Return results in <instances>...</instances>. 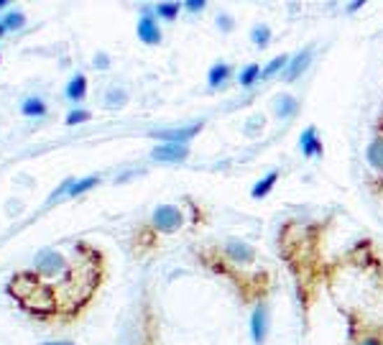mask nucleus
I'll list each match as a JSON object with an SVG mask.
<instances>
[{"mask_svg":"<svg viewBox=\"0 0 383 345\" xmlns=\"http://www.w3.org/2000/svg\"><path fill=\"white\" fill-rule=\"evenodd\" d=\"M105 277L108 263L103 251L80 240L72 248V261H66L57 277H38L34 269L18 271L15 277H10L6 292L23 312L38 320L69 323L92 304Z\"/></svg>","mask_w":383,"mask_h":345,"instance_id":"f257e3e1","label":"nucleus"},{"mask_svg":"<svg viewBox=\"0 0 383 345\" xmlns=\"http://www.w3.org/2000/svg\"><path fill=\"white\" fill-rule=\"evenodd\" d=\"M330 220H302L289 218L279 228V256L287 263L289 274L294 279L296 300L302 307L304 323H310V312L317 304L319 292L335 277V263L327 258Z\"/></svg>","mask_w":383,"mask_h":345,"instance_id":"f03ea898","label":"nucleus"},{"mask_svg":"<svg viewBox=\"0 0 383 345\" xmlns=\"http://www.w3.org/2000/svg\"><path fill=\"white\" fill-rule=\"evenodd\" d=\"M199 261L205 263L207 269L225 277L230 284L236 286L238 297L243 304H258V302L268 300V292L273 286L271 271L268 269H245V266H236L233 261H228L222 256L220 248H199Z\"/></svg>","mask_w":383,"mask_h":345,"instance_id":"7ed1b4c3","label":"nucleus"},{"mask_svg":"<svg viewBox=\"0 0 383 345\" xmlns=\"http://www.w3.org/2000/svg\"><path fill=\"white\" fill-rule=\"evenodd\" d=\"M347 323V345H383V323L358 307L342 309Z\"/></svg>","mask_w":383,"mask_h":345,"instance_id":"20e7f679","label":"nucleus"},{"mask_svg":"<svg viewBox=\"0 0 383 345\" xmlns=\"http://www.w3.org/2000/svg\"><path fill=\"white\" fill-rule=\"evenodd\" d=\"M368 164V187L373 195H383V131H376L366 149Z\"/></svg>","mask_w":383,"mask_h":345,"instance_id":"39448f33","label":"nucleus"},{"mask_svg":"<svg viewBox=\"0 0 383 345\" xmlns=\"http://www.w3.org/2000/svg\"><path fill=\"white\" fill-rule=\"evenodd\" d=\"M222 256L228 258V261H233L236 266H245V269H251L253 263H256L258 254H256V248L248 246L245 240H238V238H230L225 246L220 248Z\"/></svg>","mask_w":383,"mask_h":345,"instance_id":"423d86ee","label":"nucleus"},{"mask_svg":"<svg viewBox=\"0 0 383 345\" xmlns=\"http://www.w3.org/2000/svg\"><path fill=\"white\" fill-rule=\"evenodd\" d=\"M64 266H66V258L59 251H52V248L38 251L36 261H34V271H36L38 277H57Z\"/></svg>","mask_w":383,"mask_h":345,"instance_id":"0eeeda50","label":"nucleus"},{"mask_svg":"<svg viewBox=\"0 0 383 345\" xmlns=\"http://www.w3.org/2000/svg\"><path fill=\"white\" fill-rule=\"evenodd\" d=\"M138 38L143 44L156 46L161 44V29H159V18L154 15V8H143V15L138 18Z\"/></svg>","mask_w":383,"mask_h":345,"instance_id":"6e6552de","label":"nucleus"},{"mask_svg":"<svg viewBox=\"0 0 383 345\" xmlns=\"http://www.w3.org/2000/svg\"><path fill=\"white\" fill-rule=\"evenodd\" d=\"M189 156V146L187 143H159L151 151V159L159 164H182Z\"/></svg>","mask_w":383,"mask_h":345,"instance_id":"1a4fd4ad","label":"nucleus"},{"mask_svg":"<svg viewBox=\"0 0 383 345\" xmlns=\"http://www.w3.org/2000/svg\"><path fill=\"white\" fill-rule=\"evenodd\" d=\"M182 226V210L174 205H159L154 212V228L161 233H174Z\"/></svg>","mask_w":383,"mask_h":345,"instance_id":"9d476101","label":"nucleus"},{"mask_svg":"<svg viewBox=\"0 0 383 345\" xmlns=\"http://www.w3.org/2000/svg\"><path fill=\"white\" fill-rule=\"evenodd\" d=\"M251 335H253V343H256V345H263L266 343V335H268V300L253 304Z\"/></svg>","mask_w":383,"mask_h":345,"instance_id":"9b49d317","label":"nucleus"},{"mask_svg":"<svg viewBox=\"0 0 383 345\" xmlns=\"http://www.w3.org/2000/svg\"><path fill=\"white\" fill-rule=\"evenodd\" d=\"M202 131V123H194V126H187V128H169V131H156L154 138L164 143H189L194 135Z\"/></svg>","mask_w":383,"mask_h":345,"instance_id":"f8f14e48","label":"nucleus"},{"mask_svg":"<svg viewBox=\"0 0 383 345\" xmlns=\"http://www.w3.org/2000/svg\"><path fill=\"white\" fill-rule=\"evenodd\" d=\"M299 149H302V156H307V159L322 156L324 146H322V138L317 135V128L315 126L304 128V133L299 135Z\"/></svg>","mask_w":383,"mask_h":345,"instance_id":"ddd939ff","label":"nucleus"},{"mask_svg":"<svg viewBox=\"0 0 383 345\" xmlns=\"http://www.w3.org/2000/svg\"><path fill=\"white\" fill-rule=\"evenodd\" d=\"M312 64V49H304V52L294 54L291 59H289V67L284 69V80L287 82H294V80H299V77L307 72V67Z\"/></svg>","mask_w":383,"mask_h":345,"instance_id":"4468645a","label":"nucleus"},{"mask_svg":"<svg viewBox=\"0 0 383 345\" xmlns=\"http://www.w3.org/2000/svg\"><path fill=\"white\" fill-rule=\"evenodd\" d=\"M296 110H299V100H296L291 92H281V95L273 98V113L279 115L281 120L296 115Z\"/></svg>","mask_w":383,"mask_h":345,"instance_id":"2eb2a0df","label":"nucleus"},{"mask_svg":"<svg viewBox=\"0 0 383 345\" xmlns=\"http://www.w3.org/2000/svg\"><path fill=\"white\" fill-rule=\"evenodd\" d=\"M281 179V172L276 169V172H268L263 177V179H258L256 184H253V189H251V197L253 200H263V197H268L271 195V189L276 187V182Z\"/></svg>","mask_w":383,"mask_h":345,"instance_id":"dca6fc26","label":"nucleus"},{"mask_svg":"<svg viewBox=\"0 0 383 345\" xmlns=\"http://www.w3.org/2000/svg\"><path fill=\"white\" fill-rule=\"evenodd\" d=\"M230 75H233V67H230V64H225V61H217L215 67H210L207 85H210V87H222V85L230 80Z\"/></svg>","mask_w":383,"mask_h":345,"instance_id":"f3484780","label":"nucleus"},{"mask_svg":"<svg viewBox=\"0 0 383 345\" xmlns=\"http://www.w3.org/2000/svg\"><path fill=\"white\" fill-rule=\"evenodd\" d=\"M87 95V77L85 75H74L66 85V98L72 100V103H82Z\"/></svg>","mask_w":383,"mask_h":345,"instance_id":"a211bd4d","label":"nucleus"},{"mask_svg":"<svg viewBox=\"0 0 383 345\" xmlns=\"http://www.w3.org/2000/svg\"><path fill=\"white\" fill-rule=\"evenodd\" d=\"M289 54H279V57H273L268 64H266L263 69H261V80H271L273 75H279V72H284V69L289 67Z\"/></svg>","mask_w":383,"mask_h":345,"instance_id":"6ab92c4d","label":"nucleus"},{"mask_svg":"<svg viewBox=\"0 0 383 345\" xmlns=\"http://www.w3.org/2000/svg\"><path fill=\"white\" fill-rule=\"evenodd\" d=\"M46 110H49V108H46V103H44V100H38V98L23 100V105H21V113L29 115V118H44Z\"/></svg>","mask_w":383,"mask_h":345,"instance_id":"aec40b11","label":"nucleus"},{"mask_svg":"<svg viewBox=\"0 0 383 345\" xmlns=\"http://www.w3.org/2000/svg\"><path fill=\"white\" fill-rule=\"evenodd\" d=\"M251 41H253V46H258V49H266V46L271 44V29H268L266 23H258V26H253Z\"/></svg>","mask_w":383,"mask_h":345,"instance_id":"412c9836","label":"nucleus"},{"mask_svg":"<svg viewBox=\"0 0 383 345\" xmlns=\"http://www.w3.org/2000/svg\"><path fill=\"white\" fill-rule=\"evenodd\" d=\"M97 184H100V177H95V174H92V177H85V179H74V182H72V189H69V192H66V197L85 195V192H87V189L97 187Z\"/></svg>","mask_w":383,"mask_h":345,"instance_id":"4be33fe9","label":"nucleus"},{"mask_svg":"<svg viewBox=\"0 0 383 345\" xmlns=\"http://www.w3.org/2000/svg\"><path fill=\"white\" fill-rule=\"evenodd\" d=\"M179 10H182V3H159V6H154V15L164 18V21H174Z\"/></svg>","mask_w":383,"mask_h":345,"instance_id":"5701e85b","label":"nucleus"},{"mask_svg":"<svg viewBox=\"0 0 383 345\" xmlns=\"http://www.w3.org/2000/svg\"><path fill=\"white\" fill-rule=\"evenodd\" d=\"M258 80H261V64H248V67H243V72L238 75L240 87H251V85H256Z\"/></svg>","mask_w":383,"mask_h":345,"instance_id":"b1692460","label":"nucleus"},{"mask_svg":"<svg viewBox=\"0 0 383 345\" xmlns=\"http://www.w3.org/2000/svg\"><path fill=\"white\" fill-rule=\"evenodd\" d=\"M128 103V95L123 90H118V87H113L108 95H105V105L108 108H120V105H126Z\"/></svg>","mask_w":383,"mask_h":345,"instance_id":"393cba45","label":"nucleus"},{"mask_svg":"<svg viewBox=\"0 0 383 345\" xmlns=\"http://www.w3.org/2000/svg\"><path fill=\"white\" fill-rule=\"evenodd\" d=\"M0 23L6 26V31H18V29H23V23H26V15L18 13V10H13V13H8Z\"/></svg>","mask_w":383,"mask_h":345,"instance_id":"a878e982","label":"nucleus"},{"mask_svg":"<svg viewBox=\"0 0 383 345\" xmlns=\"http://www.w3.org/2000/svg\"><path fill=\"white\" fill-rule=\"evenodd\" d=\"M89 118H92V113H89V110H77V108H74L72 113L66 115V126H77V123H87Z\"/></svg>","mask_w":383,"mask_h":345,"instance_id":"bb28decb","label":"nucleus"},{"mask_svg":"<svg viewBox=\"0 0 383 345\" xmlns=\"http://www.w3.org/2000/svg\"><path fill=\"white\" fill-rule=\"evenodd\" d=\"M205 6H207L205 0H187V3H182V8H187L189 13H197V10H202Z\"/></svg>","mask_w":383,"mask_h":345,"instance_id":"cd10ccee","label":"nucleus"},{"mask_svg":"<svg viewBox=\"0 0 383 345\" xmlns=\"http://www.w3.org/2000/svg\"><path fill=\"white\" fill-rule=\"evenodd\" d=\"M217 26H220L222 31H233V18H230L228 13L217 15Z\"/></svg>","mask_w":383,"mask_h":345,"instance_id":"c85d7f7f","label":"nucleus"},{"mask_svg":"<svg viewBox=\"0 0 383 345\" xmlns=\"http://www.w3.org/2000/svg\"><path fill=\"white\" fill-rule=\"evenodd\" d=\"M95 64L100 69H108V64H110V59H108V54H97L95 57Z\"/></svg>","mask_w":383,"mask_h":345,"instance_id":"c756f323","label":"nucleus"},{"mask_svg":"<svg viewBox=\"0 0 383 345\" xmlns=\"http://www.w3.org/2000/svg\"><path fill=\"white\" fill-rule=\"evenodd\" d=\"M366 6V3H363V0H355V3H350V8H347V10H350V13H353V10H358V8H363Z\"/></svg>","mask_w":383,"mask_h":345,"instance_id":"7c9ffc66","label":"nucleus"},{"mask_svg":"<svg viewBox=\"0 0 383 345\" xmlns=\"http://www.w3.org/2000/svg\"><path fill=\"white\" fill-rule=\"evenodd\" d=\"M44 345H74V343H69V340H59V343H44Z\"/></svg>","mask_w":383,"mask_h":345,"instance_id":"2f4dec72","label":"nucleus"},{"mask_svg":"<svg viewBox=\"0 0 383 345\" xmlns=\"http://www.w3.org/2000/svg\"><path fill=\"white\" fill-rule=\"evenodd\" d=\"M3 34H6V26H3V23H0V38H3Z\"/></svg>","mask_w":383,"mask_h":345,"instance_id":"473e14b6","label":"nucleus"},{"mask_svg":"<svg viewBox=\"0 0 383 345\" xmlns=\"http://www.w3.org/2000/svg\"><path fill=\"white\" fill-rule=\"evenodd\" d=\"M8 6V3H6V0H0V10H3V8H6Z\"/></svg>","mask_w":383,"mask_h":345,"instance_id":"72a5a7b5","label":"nucleus"}]
</instances>
